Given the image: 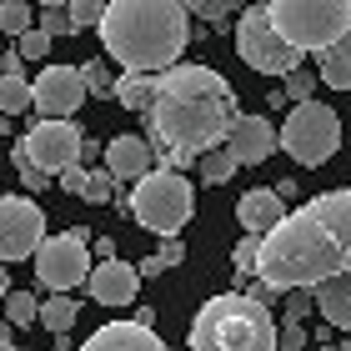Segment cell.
<instances>
[{"label":"cell","instance_id":"cell-1","mask_svg":"<svg viewBox=\"0 0 351 351\" xmlns=\"http://www.w3.org/2000/svg\"><path fill=\"white\" fill-rule=\"evenodd\" d=\"M256 276L271 291H296L326 276H351V186L326 191L261 236Z\"/></svg>","mask_w":351,"mask_h":351},{"label":"cell","instance_id":"cell-2","mask_svg":"<svg viewBox=\"0 0 351 351\" xmlns=\"http://www.w3.org/2000/svg\"><path fill=\"white\" fill-rule=\"evenodd\" d=\"M151 141L166 166L201 161L206 151L226 146V131L236 121V90L221 81L211 66H181L161 71L151 101Z\"/></svg>","mask_w":351,"mask_h":351},{"label":"cell","instance_id":"cell-3","mask_svg":"<svg viewBox=\"0 0 351 351\" xmlns=\"http://www.w3.org/2000/svg\"><path fill=\"white\" fill-rule=\"evenodd\" d=\"M186 15L191 10L181 0H106L95 30L110 60H121L125 71H171L191 40Z\"/></svg>","mask_w":351,"mask_h":351},{"label":"cell","instance_id":"cell-4","mask_svg":"<svg viewBox=\"0 0 351 351\" xmlns=\"http://www.w3.org/2000/svg\"><path fill=\"white\" fill-rule=\"evenodd\" d=\"M191 351H281V326L271 322L266 301L226 291L196 311Z\"/></svg>","mask_w":351,"mask_h":351},{"label":"cell","instance_id":"cell-5","mask_svg":"<svg viewBox=\"0 0 351 351\" xmlns=\"http://www.w3.org/2000/svg\"><path fill=\"white\" fill-rule=\"evenodd\" d=\"M266 10L301 56L331 51L351 30V0H266Z\"/></svg>","mask_w":351,"mask_h":351},{"label":"cell","instance_id":"cell-6","mask_svg":"<svg viewBox=\"0 0 351 351\" xmlns=\"http://www.w3.org/2000/svg\"><path fill=\"white\" fill-rule=\"evenodd\" d=\"M196 211V196H191V181L176 166H161V171H146L131 191V216L136 226H146L151 236H176Z\"/></svg>","mask_w":351,"mask_h":351},{"label":"cell","instance_id":"cell-7","mask_svg":"<svg viewBox=\"0 0 351 351\" xmlns=\"http://www.w3.org/2000/svg\"><path fill=\"white\" fill-rule=\"evenodd\" d=\"M341 146V121L337 110L322 101H301L291 106V116L281 125V151L291 156L296 166H326Z\"/></svg>","mask_w":351,"mask_h":351},{"label":"cell","instance_id":"cell-8","mask_svg":"<svg viewBox=\"0 0 351 351\" xmlns=\"http://www.w3.org/2000/svg\"><path fill=\"white\" fill-rule=\"evenodd\" d=\"M236 56L246 60L251 71L261 75H291L301 66V51L276 30L266 5H246L241 10V25H236Z\"/></svg>","mask_w":351,"mask_h":351},{"label":"cell","instance_id":"cell-9","mask_svg":"<svg viewBox=\"0 0 351 351\" xmlns=\"http://www.w3.org/2000/svg\"><path fill=\"white\" fill-rule=\"evenodd\" d=\"M36 281L51 291H75L90 281V251H86V231L75 226L66 236H45L36 251Z\"/></svg>","mask_w":351,"mask_h":351},{"label":"cell","instance_id":"cell-10","mask_svg":"<svg viewBox=\"0 0 351 351\" xmlns=\"http://www.w3.org/2000/svg\"><path fill=\"white\" fill-rule=\"evenodd\" d=\"M45 241V211L30 196H0V261H25Z\"/></svg>","mask_w":351,"mask_h":351},{"label":"cell","instance_id":"cell-11","mask_svg":"<svg viewBox=\"0 0 351 351\" xmlns=\"http://www.w3.org/2000/svg\"><path fill=\"white\" fill-rule=\"evenodd\" d=\"M21 146H25V156L45 176H60L66 166H75L86 156V136H81V125H75V121H36Z\"/></svg>","mask_w":351,"mask_h":351},{"label":"cell","instance_id":"cell-12","mask_svg":"<svg viewBox=\"0 0 351 351\" xmlns=\"http://www.w3.org/2000/svg\"><path fill=\"white\" fill-rule=\"evenodd\" d=\"M30 90H36V116L40 121H71L90 95L81 66H45Z\"/></svg>","mask_w":351,"mask_h":351},{"label":"cell","instance_id":"cell-13","mask_svg":"<svg viewBox=\"0 0 351 351\" xmlns=\"http://www.w3.org/2000/svg\"><path fill=\"white\" fill-rule=\"evenodd\" d=\"M276 146H281V131L266 116H236L226 131V151L236 156V166H261Z\"/></svg>","mask_w":351,"mask_h":351},{"label":"cell","instance_id":"cell-14","mask_svg":"<svg viewBox=\"0 0 351 351\" xmlns=\"http://www.w3.org/2000/svg\"><path fill=\"white\" fill-rule=\"evenodd\" d=\"M90 296L101 301V306H131L136 301V286H141V271L125 266L121 256H106L101 266H90Z\"/></svg>","mask_w":351,"mask_h":351},{"label":"cell","instance_id":"cell-15","mask_svg":"<svg viewBox=\"0 0 351 351\" xmlns=\"http://www.w3.org/2000/svg\"><path fill=\"white\" fill-rule=\"evenodd\" d=\"M151 161H156V146L146 136H116V141H106V166H110L116 181H141L146 171H156Z\"/></svg>","mask_w":351,"mask_h":351},{"label":"cell","instance_id":"cell-16","mask_svg":"<svg viewBox=\"0 0 351 351\" xmlns=\"http://www.w3.org/2000/svg\"><path fill=\"white\" fill-rule=\"evenodd\" d=\"M81 351H166V341L141 322H110L101 331H90V341Z\"/></svg>","mask_w":351,"mask_h":351},{"label":"cell","instance_id":"cell-17","mask_svg":"<svg viewBox=\"0 0 351 351\" xmlns=\"http://www.w3.org/2000/svg\"><path fill=\"white\" fill-rule=\"evenodd\" d=\"M236 221H241L251 236H266L271 226H281V221H286V196H281V191H271V186L246 191L241 206H236Z\"/></svg>","mask_w":351,"mask_h":351},{"label":"cell","instance_id":"cell-18","mask_svg":"<svg viewBox=\"0 0 351 351\" xmlns=\"http://www.w3.org/2000/svg\"><path fill=\"white\" fill-rule=\"evenodd\" d=\"M311 291H316V306H322L326 326L351 331V276H326V281H316Z\"/></svg>","mask_w":351,"mask_h":351},{"label":"cell","instance_id":"cell-19","mask_svg":"<svg viewBox=\"0 0 351 351\" xmlns=\"http://www.w3.org/2000/svg\"><path fill=\"white\" fill-rule=\"evenodd\" d=\"M156 86H161V71H125L121 81H116V101L125 110H151Z\"/></svg>","mask_w":351,"mask_h":351},{"label":"cell","instance_id":"cell-20","mask_svg":"<svg viewBox=\"0 0 351 351\" xmlns=\"http://www.w3.org/2000/svg\"><path fill=\"white\" fill-rule=\"evenodd\" d=\"M75 316H81V306H75V291H56L40 301V326L56 331V337H66V331L75 326Z\"/></svg>","mask_w":351,"mask_h":351},{"label":"cell","instance_id":"cell-21","mask_svg":"<svg viewBox=\"0 0 351 351\" xmlns=\"http://www.w3.org/2000/svg\"><path fill=\"white\" fill-rule=\"evenodd\" d=\"M36 110V90L25 75H0V116H25Z\"/></svg>","mask_w":351,"mask_h":351},{"label":"cell","instance_id":"cell-22","mask_svg":"<svg viewBox=\"0 0 351 351\" xmlns=\"http://www.w3.org/2000/svg\"><path fill=\"white\" fill-rule=\"evenodd\" d=\"M322 86H331V90H351V51H341V45L322 51Z\"/></svg>","mask_w":351,"mask_h":351},{"label":"cell","instance_id":"cell-23","mask_svg":"<svg viewBox=\"0 0 351 351\" xmlns=\"http://www.w3.org/2000/svg\"><path fill=\"white\" fill-rule=\"evenodd\" d=\"M196 171H201L206 186H226L231 176H236V156H231L226 146H216V151H206L201 161H196Z\"/></svg>","mask_w":351,"mask_h":351},{"label":"cell","instance_id":"cell-24","mask_svg":"<svg viewBox=\"0 0 351 351\" xmlns=\"http://www.w3.org/2000/svg\"><path fill=\"white\" fill-rule=\"evenodd\" d=\"M30 25H36V15H30L25 0H0V30H5L10 40H21Z\"/></svg>","mask_w":351,"mask_h":351},{"label":"cell","instance_id":"cell-25","mask_svg":"<svg viewBox=\"0 0 351 351\" xmlns=\"http://www.w3.org/2000/svg\"><path fill=\"white\" fill-rule=\"evenodd\" d=\"M5 322H10V326H30V322H40V296H30V291H10V296H5Z\"/></svg>","mask_w":351,"mask_h":351},{"label":"cell","instance_id":"cell-26","mask_svg":"<svg viewBox=\"0 0 351 351\" xmlns=\"http://www.w3.org/2000/svg\"><path fill=\"white\" fill-rule=\"evenodd\" d=\"M256 256H261V236H241L236 241V251H231V266H236V276H256Z\"/></svg>","mask_w":351,"mask_h":351},{"label":"cell","instance_id":"cell-27","mask_svg":"<svg viewBox=\"0 0 351 351\" xmlns=\"http://www.w3.org/2000/svg\"><path fill=\"white\" fill-rule=\"evenodd\" d=\"M10 156H15V171H21V186L30 191V196L51 186V176H45V171H40V166H36V161H30V156H25V146H15Z\"/></svg>","mask_w":351,"mask_h":351},{"label":"cell","instance_id":"cell-28","mask_svg":"<svg viewBox=\"0 0 351 351\" xmlns=\"http://www.w3.org/2000/svg\"><path fill=\"white\" fill-rule=\"evenodd\" d=\"M51 40H56V36H51L45 25H30L15 45H21V56H25V60H45V56H51Z\"/></svg>","mask_w":351,"mask_h":351},{"label":"cell","instance_id":"cell-29","mask_svg":"<svg viewBox=\"0 0 351 351\" xmlns=\"http://www.w3.org/2000/svg\"><path fill=\"white\" fill-rule=\"evenodd\" d=\"M110 196H116V176H110V166H106V171H90V181H86V196H81V201L106 206Z\"/></svg>","mask_w":351,"mask_h":351},{"label":"cell","instance_id":"cell-30","mask_svg":"<svg viewBox=\"0 0 351 351\" xmlns=\"http://www.w3.org/2000/svg\"><path fill=\"white\" fill-rule=\"evenodd\" d=\"M86 86H90V95H116V81L121 75H110V66H101V60H86Z\"/></svg>","mask_w":351,"mask_h":351},{"label":"cell","instance_id":"cell-31","mask_svg":"<svg viewBox=\"0 0 351 351\" xmlns=\"http://www.w3.org/2000/svg\"><path fill=\"white\" fill-rule=\"evenodd\" d=\"M176 261H181V241H176V236H166L161 256H146V261H141V276H161V271H171Z\"/></svg>","mask_w":351,"mask_h":351},{"label":"cell","instance_id":"cell-32","mask_svg":"<svg viewBox=\"0 0 351 351\" xmlns=\"http://www.w3.org/2000/svg\"><path fill=\"white\" fill-rule=\"evenodd\" d=\"M281 81H286V101H291V106H301V101H316V95H311V71L306 66H296L291 75H281Z\"/></svg>","mask_w":351,"mask_h":351},{"label":"cell","instance_id":"cell-33","mask_svg":"<svg viewBox=\"0 0 351 351\" xmlns=\"http://www.w3.org/2000/svg\"><path fill=\"white\" fill-rule=\"evenodd\" d=\"M36 25H45L51 36H75V21H71L66 5H45V10L36 15Z\"/></svg>","mask_w":351,"mask_h":351},{"label":"cell","instance_id":"cell-34","mask_svg":"<svg viewBox=\"0 0 351 351\" xmlns=\"http://www.w3.org/2000/svg\"><path fill=\"white\" fill-rule=\"evenodd\" d=\"M71 21H75V30H86V25H101V15H106V0H71Z\"/></svg>","mask_w":351,"mask_h":351},{"label":"cell","instance_id":"cell-35","mask_svg":"<svg viewBox=\"0 0 351 351\" xmlns=\"http://www.w3.org/2000/svg\"><path fill=\"white\" fill-rule=\"evenodd\" d=\"M86 181H90V171L81 166V161H75V166H66V171H60V191H71V196H86Z\"/></svg>","mask_w":351,"mask_h":351},{"label":"cell","instance_id":"cell-36","mask_svg":"<svg viewBox=\"0 0 351 351\" xmlns=\"http://www.w3.org/2000/svg\"><path fill=\"white\" fill-rule=\"evenodd\" d=\"M306 311H311V286H296L291 301H286V322H301Z\"/></svg>","mask_w":351,"mask_h":351},{"label":"cell","instance_id":"cell-37","mask_svg":"<svg viewBox=\"0 0 351 351\" xmlns=\"http://www.w3.org/2000/svg\"><path fill=\"white\" fill-rule=\"evenodd\" d=\"M306 346V331H301V322H286L281 326V351H301Z\"/></svg>","mask_w":351,"mask_h":351},{"label":"cell","instance_id":"cell-38","mask_svg":"<svg viewBox=\"0 0 351 351\" xmlns=\"http://www.w3.org/2000/svg\"><path fill=\"white\" fill-rule=\"evenodd\" d=\"M231 10H241V0H206V10H201V15H206V21H226Z\"/></svg>","mask_w":351,"mask_h":351},{"label":"cell","instance_id":"cell-39","mask_svg":"<svg viewBox=\"0 0 351 351\" xmlns=\"http://www.w3.org/2000/svg\"><path fill=\"white\" fill-rule=\"evenodd\" d=\"M21 66H25L21 45H10V51H0V75H21Z\"/></svg>","mask_w":351,"mask_h":351},{"label":"cell","instance_id":"cell-40","mask_svg":"<svg viewBox=\"0 0 351 351\" xmlns=\"http://www.w3.org/2000/svg\"><path fill=\"white\" fill-rule=\"evenodd\" d=\"M5 296H10V271L0 266V301H5Z\"/></svg>","mask_w":351,"mask_h":351},{"label":"cell","instance_id":"cell-41","mask_svg":"<svg viewBox=\"0 0 351 351\" xmlns=\"http://www.w3.org/2000/svg\"><path fill=\"white\" fill-rule=\"evenodd\" d=\"M181 5H186L191 15H201V10H206V0H181Z\"/></svg>","mask_w":351,"mask_h":351},{"label":"cell","instance_id":"cell-42","mask_svg":"<svg viewBox=\"0 0 351 351\" xmlns=\"http://www.w3.org/2000/svg\"><path fill=\"white\" fill-rule=\"evenodd\" d=\"M337 45H341V51H351V30H346V36H341V40H337Z\"/></svg>","mask_w":351,"mask_h":351},{"label":"cell","instance_id":"cell-43","mask_svg":"<svg viewBox=\"0 0 351 351\" xmlns=\"http://www.w3.org/2000/svg\"><path fill=\"white\" fill-rule=\"evenodd\" d=\"M40 5H71V0H40Z\"/></svg>","mask_w":351,"mask_h":351},{"label":"cell","instance_id":"cell-44","mask_svg":"<svg viewBox=\"0 0 351 351\" xmlns=\"http://www.w3.org/2000/svg\"><path fill=\"white\" fill-rule=\"evenodd\" d=\"M337 351H351V337H346V341H341V346H337Z\"/></svg>","mask_w":351,"mask_h":351},{"label":"cell","instance_id":"cell-45","mask_svg":"<svg viewBox=\"0 0 351 351\" xmlns=\"http://www.w3.org/2000/svg\"><path fill=\"white\" fill-rule=\"evenodd\" d=\"M5 351H15V346H5Z\"/></svg>","mask_w":351,"mask_h":351}]
</instances>
